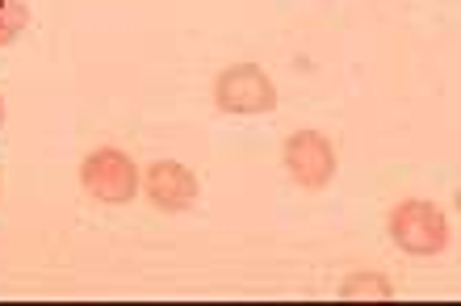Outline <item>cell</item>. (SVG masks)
<instances>
[{"label":"cell","instance_id":"52a82bcc","mask_svg":"<svg viewBox=\"0 0 461 306\" xmlns=\"http://www.w3.org/2000/svg\"><path fill=\"white\" fill-rule=\"evenodd\" d=\"M357 294H374V298H390V285L382 277H352L344 285V298H357Z\"/></svg>","mask_w":461,"mask_h":306},{"label":"cell","instance_id":"7a4b0ae2","mask_svg":"<svg viewBox=\"0 0 461 306\" xmlns=\"http://www.w3.org/2000/svg\"><path fill=\"white\" fill-rule=\"evenodd\" d=\"M80 176H85L88 194L97 197V202H110V206L131 202L134 189H139V172H134V164L122 156V151H113V148L93 151V156L85 159Z\"/></svg>","mask_w":461,"mask_h":306},{"label":"cell","instance_id":"5b68a950","mask_svg":"<svg viewBox=\"0 0 461 306\" xmlns=\"http://www.w3.org/2000/svg\"><path fill=\"white\" fill-rule=\"evenodd\" d=\"M147 194H151V202H156L159 210H185V206H194L197 181L185 164L164 159V164H156V168L147 172Z\"/></svg>","mask_w":461,"mask_h":306},{"label":"cell","instance_id":"8992f818","mask_svg":"<svg viewBox=\"0 0 461 306\" xmlns=\"http://www.w3.org/2000/svg\"><path fill=\"white\" fill-rule=\"evenodd\" d=\"M25 17H30V13H25L22 0H0V47L22 34V30H25Z\"/></svg>","mask_w":461,"mask_h":306},{"label":"cell","instance_id":"277c9868","mask_svg":"<svg viewBox=\"0 0 461 306\" xmlns=\"http://www.w3.org/2000/svg\"><path fill=\"white\" fill-rule=\"evenodd\" d=\"M285 168L294 172V181L306 184V189H323L336 172V151L323 135L315 130H298L285 143Z\"/></svg>","mask_w":461,"mask_h":306},{"label":"cell","instance_id":"6da1fadb","mask_svg":"<svg viewBox=\"0 0 461 306\" xmlns=\"http://www.w3.org/2000/svg\"><path fill=\"white\" fill-rule=\"evenodd\" d=\"M390 235H394V244L415 252V256H432L445 248L449 227H445V214L432 202H402L390 214Z\"/></svg>","mask_w":461,"mask_h":306},{"label":"cell","instance_id":"3957f363","mask_svg":"<svg viewBox=\"0 0 461 306\" xmlns=\"http://www.w3.org/2000/svg\"><path fill=\"white\" fill-rule=\"evenodd\" d=\"M214 97H219L222 110L230 113H268L277 105V88L260 68L243 63V68H227L214 85Z\"/></svg>","mask_w":461,"mask_h":306},{"label":"cell","instance_id":"ba28073f","mask_svg":"<svg viewBox=\"0 0 461 306\" xmlns=\"http://www.w3.org/2000/svg\"><path fill=\"white\" fill-rule=\"evenodd\" d=\"M0 122H5V101H0Z\"/></svg>","mask_w":461,"mask_h":306}]
</instances>
